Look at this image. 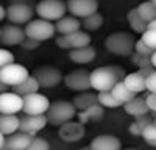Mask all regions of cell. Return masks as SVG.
<instances>
[{
	"label": "cell",
	"mask_w": 156,
	"mask_h": 150,
	"mask_svg": "<svg viewBox=\"0 0 156 150\" xmlns=\"http://www.w3.org/2000/svg\"><path fill=\"white\" fill-rule=\"evenodd\" d=\"M125 78V73L120 67L117 66H106V67H97L90 72V83L92 89L97 92L101 91H111L114 84Z\"/></svg>",
	"instance_id": "cell-1"
},
{
	"label": "cell",
	"mask_w": 156,
	"mask_h": 150,
	"mask_svg": "<svg viewBox=\"0 0 156 150\" xmlns=\"http://www.w3.org/2000/svg\"><path fill=\"white\" fill-rule=\"evenodd\" d=\"M134 45H136V41L133 34L125 33V31L112 33L105 41L106 50L117 56H131L134 53Z\"/></svg>",
	"instance_id": "cell-2"
},
{
	"label": "cell",
	"mask_w": 156,
	"mask_h": 150,
	"mask_svg": "<svg viewBox=\"0 0 156 150\" xmlns=\"http://www.w3.org/2000/svg\"><path fill=\"white\" fill-rule=\"evenodd\" d=\"M76 114L78 112H76L75 103L69 102V100H55V102L50 103V106L45 112L50 125H56V127L72 120Z\"/></svg>",
	"instance_id": "cell-3"
},
{
	"label": "cell",
	"mask_w": 156,
	"mask_h": 150,
	"mask_svg": "<svg viewBox=\"0 0 156 150\" xmlns=\"http://www.w3.org/2000/svg\"><path fill=\"white\" fill-rule=\"evenodd\" d=\"M25 33H27L28 38H33V39L42 42L55 36L56 27H55V23H51V20L39 17V19L30 20L25 25Z\"/></svg>",
	"instance_id": "cell-4"
},
{
	"label": "cell",
	"mask_w": 156,
	"mask_h": 150,
	"mask_svg": "<svg viewBox=\"0 0 156 150\" xmlns=\"http://www.w3.org/2000/svg\"><path fill=\"white\" fill-rule=\"evenodd\" d=\"M67 11V5L62 2V0H41L36 5V12L39 17L56 22L61 17H64Z\"/></svg>",
	"instance_id": "cell-5"
},
{
	"label": "cell",
	"mask_w": 156,
	"mask_h": 150,
	"mask_svg": "<svg viewBox=\"0 0 156 150\" xmlns=\"http://www.w3.org/2000/svg\"><path fill=\"white\" fill-rule=\"evenodd\" d=\"M64 84H66L70 91L75 92H83L92 89V83H90V72L84 69H76L64 75Z\"/></svg>",
	"instance_id": "cell-6"
},
{
	"label": "cell",
	"mask_w": 156,
	"mask_h": 150,
	"mask_svg": "<svg viewBox=\"0 0 156 150\" xmlns=\"http://www.w3.org/2000/svg\"><path fill=\"white\" fill-rule=\"evenodd\" d=\"M28 77H30L28 69L22 64L12 62V64H8L5 67H0V81L6 83L9 86H17Z\"/></svg>",
	"instance_id": "cell-7"
},
{
	"label": "cell",
	"mask_w": 156,
	"mask_h": 150,
	"mask_svg": "<svg viewBox=\"0 0 156 150\" xmlns=\"http://www.w3.org/2000/svg\"><path fill=\"white\" fill-rule=\"evenodd\" d=\"M33 75L37 78L41 88H45V89H50V88H55L58 86L64 77L59 69H56L55 66H41V67H36Z\"/></svg>",
	"instance_id": "cell-8"
},
{
	"label": "cell",
	"mask_w": 156,
	"mask_h": 150,
	"mask_svg": "<svg viewBox=\"0 0 156 150\" xmlns=\"http://www.w3.org/2000/svg\"><path fill=\"white\" fill-rule=\"evenodd\" d=\"M84 133H86L84 123L81 120L73 122V119L59 125V128H58V136L64 142H78V141H81L84 138Z\"/></svg>",
	"instance_id": "cell-9"
},
{
	"label": "cell",
	"mask_w": 156,
	"mask_h": 150,
	"mask_svg": "<svg viewBox=\"0 0 156 150\" xmlns=\"http://www.w3.org/2000/svg\"><path fill=\"white\" fill-rule=\"evenodd\" d=\"M33 17V9L22 2H12L6 6V19L9 23H28Z\"/></svg>",
	"instance_id": "cell-10"
},
{
	"label": "cell",
	"mask_w": 156,
	"mask_h": 150,
	"mask_svg": "<svg viewBox=\"0 0 156 150\" xmlns=\"http://www.w3.org/2000/svg\"><path fill=\"white\" fill-rule=\"evenodd\" d=\"M50 106L48 98L39 92H33L23 97V112L25 114H45Z\"/></svg>",
	"instance_id": "cell-11"
},
{
	"label": "cell",
	"mask_w": 156,
	"mask_h": 150,
	"mask_svg": "<svg viewBox=\"0 0 156 150\" xmlns=\"http://www.w3.org/2000/svg\"><path fill=\"white\" fill-rule=\"evenodd\" d=\"M23 111V97L14 91L0 94V112L2 114H16Z\"/></svg>",
	"instance_id": "cell-12"
},
{
	"label": "cell",
	"mask_w": 156,
	"mask_h": 150,
	"mask_svg": "<svg viewBox=\"0 0 156 150\" xmlns=\"http://www.w3.org/2000/svg\"><path fill=\"white\" fill-rule=\"evenodd\" d=\"M27 38L25 30H22L17 23H9L0 30V42L3 45H20Z\"/></svg>",
	"instance_id": "cell-13"
},
{
	"label": "cell",
	"mask_w": 156,
	"mask_h": 150,
	"mask_svg": "<svg viewBox=\"0 0 156 150\" xmlns=\"http://www.w3.org/2000/svg\"><path fill=\"white\" fill-rule=\"evenodd\" d=\"M47 123H48V119L45 114H23L20 117V131L36 136L37 131L45 128Z\"/></svg>",
	"instance_id": "cell-14"
},
{
	"label": "cell",
	"mask_w": 156,
	"mask_h": 150,
	"mask_svg": "<svg viewBox=\"0 0 156 150\" xmlns=\"http://www.w3.org/2000/svg\"><path fill=\"white\" fill-rule=\"evenodd\" d=\"M67 9L72 16L87 17L92 12L98 11L97 0H67Z\"/></svg>",
	"instance_id": "cell-15"
},
{
	"label": "cell",
	"mask_w": 156,
	"mask_h": 150,
	"mask_svg": "<svg viewBox=\"0 0 156 150\" xmlns=\"http://www.w3.org/2000/svg\"><path fill=\"white\" fill-rule=\"evenodd\" d=\"M34 136L25 131H16L12 134H6V150H25L30 148Z\"/></svg>",
	"instance_id": "cell-16"
},
{
	"label": "cell",
	"mask_w": 156,
	"mask_h": 150,
	"mask_svg": "<svg viewBox=\"0 0 156 150\" xmlns=\"http://www.w3.org/2000/svg\"><path fill=\"white\" fill-rule=\"evenodd\" d=\"M69 58L70 61L76 64H89L95 59V48L90 45L78 47V48H70L69 50Z\"/></svg>",
	"instance_id": "cell-17"
},
{
	"label": "cell",
	"mask_w": 156,
	"mask_h": 150,
	"mask_svg": "<svg viewBox=\"0 0 156 150\" xmlns=\"http://www.w3.org/2000/svg\"><path fill=\"white\" fill-rule=\"evenodd\" d=\"M120 147V139L112 134H100L90 142V148L94 150H119Z\"/></svg>",
	"instance_id": "cell-18"
},
{
	"label": "cell",
	"mask_w": 156,
	"mask_h": 150,
	"mask_svg": "<svg viewBox=\"0 0 156 150\" xmlns=\"http://www.w3.org/2000/svg\"><path fill=\"white\" fill-rule=\"evenodd\" d=\"M123 109L125 112H128L129 116L133 117H139V116H145L150 112V108H148V103L145 97H134L131 98L129 102L123 103Z\"/></svg>",
	"instance_id": "cell-19"
},
{
	"label": "cell",
	"mask_w": 156,
	"mask_h": 150,
	"mask_svg": "<svg viewBox=\"0 0 156 150\" xmlns=\"http://www.w3.org/2000/svg\"><path fill=\"white\" fill-rule=\"evenodd\" d=\"M123 81H125V84H126L134 94H140V92H144V91L147 89V77H145V75H142L139 70L125 75Z\"/></svg>",
	"instance_id": "cell-20"
},
{
	"label": "cell",
	"mask_w": 156,
	"mask_h": 150,
	"mask_svg": "<svg viewBox=\"0 0 156 150\" xmlns=\"http://www.w3.org/2000/svg\"><path fill=\"white\" fill-rule=\"evenodd\" d=\"M103 116H105V106L101 103H95L78 112V120H81L83 123H89V122H97L103 119Z\"/></svg>",
	"instance_id": "cell-21"
},
{
	"label": "cell",
	"mask_w": 156,
	"mask_h": 150,
	"mask_svg": "<svg viewBox=\"0 0 156 150\" xmlns=\"http://www.w3.org/2000/svg\"><path fill=\"white\" fill-rule=\"evenodd\" d=\"M81 25L83 23L76 19V16H64L59 20H56L55 27H56V31L59 34H69V33H73L76 30H80Z\"/></svg>",
	"instance_id": "cell-22"
},
{
	"label": "cell",
	"mask_w": 156,
	"mask_h": 150,
	"mask_svg": "<svg viewBox=\"0 0 156 150\" xmlns=\"http://www.w3.org/2000/svg\"><path fill=\"white\" fill-rule=\"evenodd\" d=\"M20 130V119L16 114H2L0 116V133L12 134Z\"/></svg>",
	"instance_id": "cell-23"
},
{
	"label": "cell",
	"mask_w": 156,
	"mask_h": 150,
	"mask_svg": "<svg viewBox=\"0 0 156 150\" xmlns=\"http://www.w3.org/2000/svg\"><path fill=\"white\" fill-rule=\"evenodd\" d=\"M72 102L75 103L76 109H80V111L81 109H86L89 106H92L95 103H100L98 102V94H95L92 91H83V92H80L78 95L73 97Z\"/></svg>",
	"instance_id": "cell-24"
},
{
	"label": "cell",
	"mask_w": 156,
	"mask_h": 150,
	"mask_svg": "<svg viewBox=\"0 0 156 150\" xmlns=\"http://www.w3.org/2000/svg\"><path fill=\"white\" fill-rule=\"evenodd\" d=\"M11 88H12V91H14V92H17L22 97H25V95H28V94L37 92L39 88H41V84H39V81H37V78L34 77V75H30V77L25 80V81H22L20 84L11 86Z\"/></svg>",
	"instance_id": "cell-25"
},
{
	"label": "cell",
	"mask_w": 156,
	"mask_h": 150,
	"mask_svg": "<svg viewBox=\"0 0 156 150\" xmlns=\"http://www.w3.org/2000/svg\"><path fill=\"white\" fill-rule=\"evenodd\" d=\"M126 19H128L129 25H131L133 31H136V33H144L148 28V22H145L144 19H142V16L139 14L137 8L129 9V12L126 14Z\"/></svg>",
	"instance_id": "cell-26"
},
{
	"label": "cell",
	"mask_w": 156,
	"mask_h": 150,
	"mask_svg": "<svg viewBox=\"0 0 156 150\" xmlns=\"http://www.w3.org/2000/svg\"><path fill=\"white\" fill-rule=\"evenodd\" d=\"M112 94L115 95V98L117 100H120L122 103H126V102H129L131 98H134L137 94H134L129 88L125 84V81L123 80H119L115 84H114V88H112Z\"/></svg>",
	"instance_id": "cell-27"
},
{
	"label": "cell",
	"mask_w": 156,
	"mask_h": 150,
	"mask_svg": "<svg viewBox=\"0 0 156 150\" xmlns=\"http://www.w3.org/2000/svg\"><path fill=\"white\" fill-rule=\"evenodd\" d=\"M67 41L70 44V48H78V47H84V45H90V36L86 31L76 30L73 33L66 34Z\"/></svg>",
	"instance_id": "cell-28"
},
{
	"label": "cell",
	"mask_w": 156,
	"mask_h": 150,
	"mask_svg": "<svg viewBox=\"0 0 156 150\" xmlns=\"http://www.w3.org/2000/svg\"><path fill=\"white\" fill-rule=\"evenodd\" d=\"M103 25V16L100 14L98 11L92 12L90 16L87 17H83V27L87 30V31H95V30H100Z\"/></svg>",
	"instance_id": "cell-29"
},
{
	"label": "cell",
	"mask_w": 156,
	"mask_h": 150,
	"mask_svg": "<svg viewBox=\"0 0 156 150\" xmlns=\"http://www.w3.org/2000/svg\"><path fill=\"white\" fill-rule=\"evenodd\" d=\"M98 102L105 108H119V106H123V103L120 102V100L115 98L112 91H101V92H98Z\"/></svg>",
	"instance_id": "cell-30"
},
{
	"label": "cell",
	"mask_w": 156,
	"mask_h": 150,
	"mask_svg": "<svg viewBox=\"0 0 156 150\" xmlns=\"http://www.w3.org/2000/svg\"><path fill=\"white\" fill-rule=\"evenodd\" d=\"M137 9H139V14L142 16V19H144L145 22H151V20L156 19V5L151 2V0L140 3L137 6Z\"/></svg>",
	"instance_id": "cell-31"
},
{
	"label": "cell",
	"mask_w": 156,
	"mask_h": 150,
	"mask_svg": "<svg viewBox=\"0 0 156 150\" xmlns=\"http://www.w3.org/2000/svg\"><path fill=\"white\" fill-rule=\"evenodd\" d=\"M151 120L148 119V116L145 114V116H139V117H136V120L129 125V133L131 134H134V136H142V133H144V130H145V127L150 123Z\"/></svg>",
	"instance_id": "cell-32"
},
{
	"label": "cell",
	"mask_w": 156,
	"mask_h": 150,
	"mask_svg": "<svg viewBox=\"0 0 156 150\" xmlns=\"http://www.w3.org/2000/svg\"><path fill=\"white\" fill-rule=\"evenodd\" d=\"M131 61H133V64H136L139 69L153 66V62H151V56H147V55H140V53H137V52H134V53L131 55Z\"/></svg>",
	"instance_id": "cell-33"
},
{
	"label": "cell",
	"mask_w": 156,
	"mask_h": 150,
	"mask_svg": "<svg viewBox=\"0 0 156 150\" xmlns=\"http://www.w3.org/2000/svg\"><path fill=\"white\" fill-rule=\"evenodd\" d=\"M142 39L145 41V44L148 47L156 50V28H147L144 33H142Z\"/></svg>",
	"instance_id": "cell-34"
},
{
	"label": "cell",
	"mask_w": 156,
	"mask_h": 150,
	"mask_svg": "<svg viewBox=\"0 0 156 150\" xmlns=\"http://www.w3.org/2000/svg\"><path fill=\"white\" fill-rule=\"evenodd\" d=\"M142 138H144V141L147 144H150L151 141H156V123L154 122H150L145 127L144 133H142Z\"/></svg>",
	"instance_id": "cell-35"
},
{
	"label": "cell",
	"mask_w": 156,
	"mask_h": 150,
	"mask_svg": "<svg viewBox=\"0 0 156 150\" xmlns=\"http://www.w3.org/2000/svg\"><path fill=\"white\" fill-rule=\"evenodd\" d=\"M134 52H137V53H140V55H147V56H151L154 50H153L151 47H148V45L145 44V41L140 38L139 41H136V45H134Z\"/></svg>",
	"instance_id": "cell-36"
},
{
	"label": "cell",
	"mask_w": 156,
	"mask_h": 150,
	"mask_svg": "<svg viewBox=\"0 0 156 150\" xmlns=\"http://www.w3.org/2000/svg\"><path fill=\"white\" fill-rule=\"evenodd\" d=\"M12 62H14V55L9 50H5V48L0 50V67H5L8 64H12Z\"/></svg>",
	"instance_id": "cell-37"
},
{
	"label": "cell",
	"mask_w": 156,
	"mask_h": 150,
	"mask_svg": "<svg viewBox=\"0 0 156 150\" xmlns=\"http://www.w3.org/2000/svg\"><path fill=\"white\" fill-rule=\"evenodd\" d=\"M48 147H50V144L45 139H42V138H34L31 145H30V150H47Z\"/></svg>",
	"instance_id": "cell-38"
},
{
	"label": "cell",
	"mask_w": 156,
	"mask_h": 150,
	"mask_svg": "<svg viewBox=\"0 0 156 150\" xmlns=\"http://www.w3.org/2000/svg\"><path fill=\"white\" fill-rule=\"evenodd\" d=\"M39 44H41V42H39V41H36V39H33V38H25V39H23V42L20 44V47L22 48H25V50H34L36 47H39Z\"/></svg>",
	"instance_id": "cell-39"
},
{
	"label": "cell",
	"mask_w": 156,
	"mask_h": 150,
	"mask_svg": "<svg viewBox=\"0 0 156 150\" xmlns=\"http://www.w3.org/2000/svg\"><path fill=\"white\" fill-rule=\"evenodd\" d=\"M147 91L148 92H156V69L147 77Z\"/></svg>",
	"instance_id": "cell-40"
},
{
	"label": "cell",
	"mask_w": 156,
	"mask_h": 150,
	"mask_svg": "<svg viewBox=\"0 0 156 150\" xmlns=\"http://www.w3.org/2000/svg\"><path fill=\"white\" fill-rule=\"evenodd\" d=\"M56 45L62 50H70V44L67 41V36L66 34H61L59 38H56Z\"/></svg>",
	"instance_id": "cell-41"
},
{
	"label": "cell",
	"mask_w": 156,
	"mask_h": 150,
	"mask_svg": "<svg viewBox=\"0 0 156 150\" xmlns=\"http://www.w3.org/2000/svg\"><path fill=\"white\" fill-rule=\"evenodd\" d=\"M147 103H148V108L150 111H154L156 112V92H148V95L145 97Z\"/></svg>",
	"instance_id": "cell-42"
},
{
	"label": "cell",
	"mask_w": 156,
	"mask_h": 150,
	"mask_svg": "<svg viewBox=\"0 0 156 150\" xmlns=\"http://www.w3.org/2000/svg\"><path fill=\"white\" fill-rule=\"evenodd\" d=\"M6 19V8H0V20Z\"/></svg>",
	"instance_id": "cell-43"
},
{
	"label": "cell",
	"mask_w": 156,
	"mask_h": 150,
	"mask_svg": "<svg viewBox=\"0 0 156 150\" xmlns=\"http://www.w3.org/2000/svg\"><path fill=\"white\" fill-rule=\"evenodd\" d=\"M151 62H153V66L156 67V50H154L153 55H151Z\"/></svg>",
	"instance_id": "cell-44"
},
{
	"label": "cell",
	"mask_w": 156,
	"mask_h": 150,
	"mask_svg": "<svg viewBox=\"0 0 156 150\" xmlns=\"http://www.w3.org/2000/svg\"><path fill=\"white\" fill-rule=\"evenodd\" d=\"M148 28H156V19L151 20V22H148Z\"/></svg>",
	"instance_id": "cell-45"
},
{
	"label": "cell",
	"mask_w": 156,
	"mask_h": 150,
	"mask_svg": "<svg viewBox=\"0 0 156 150\" xmlns=\"http://www.w3.org/2000/svg\"><path fill=\"white\" fill-rule=\"evenodd\" d=\"M150 145H153V147H156V141H151V142H150Z\"/></svg>",
	"instance_id": "cell-46"
},
{
	"label": "cell",
	"mask_w": 156,
	"mask_h": 150,
	"mask_svg": "<svg viewBox=\"0 0 156 150\" xmlns=\"http://www.w3.org/2000/svg\"><path fill=\"white\" fill-rule=\"evenodd\" d=\"M151 2H153V3H154V5H156V0H151Z\"/></svg>",
	"instance_id": "cell-47"
},
{
	"label": "cell",
	"mask_w": 156,
	"mask_h": 150,
	"mask_svg": "<svg viewBox=\"0 0 156 150\" xmlns=\"http://www.w3.org/2000/svg\"><path fill=\"white\" fill-rule=\"evenodd\" d=\"M153 122H154V123H156V119H154V120H153Z\"/></svg>",
	"instance_id": "cell-48"
}]
</instances>
